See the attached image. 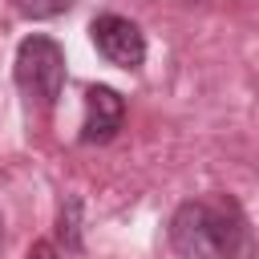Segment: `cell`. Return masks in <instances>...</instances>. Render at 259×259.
I'll list each match as a JSON object with an SVG mask.
<instances>
[{"mask_svg": "<svg viewBox=\"0 0 259 259\" xmlns=\"http://www.w3.org/2000/svg\"><path fill=\"white\" fill-rule=\"evenodd\" d=\"M243 239V214L227 198H190L170 219V247L182 259H235Z\"/></svg>", "mask_w": 259, "mask_h": 259, "instance_id": "cell-1", "label": "cell"}, {"mask_svg": "<svg viewBox=\"0 0 259 259\" xmlns=\"http://www.w3.org/2000/svg\"><path fill=\"white\" fill-rule=\"evenodd\" d=\"M16 85L32 101L53 105L61 97V85H65V49L40 32L24 36L16 45Z\"/></svg>", "mask_w": 259, "mask_h": 259, "instance_id": "cell-2", "label": "cell"}, {"mask_svg": "<svg viewBox=\"0 0 259 259\" xmlns=\"http://www.w3.org/2000/svg\"><path fill=\"white\" fill-rule=\"evenodd\" d=\"M89 40L117 69H138L146 61V36H142V28L134 20H125V16H117V12H101L89 24Z\"/></svg>", "mask_w": 259, "mask_h": 259, "instance_id": "cell-3", "label": "cell"}, {"mask_svg": "<svg viewBox=\"0 0 259 259\" xmlns=\"http://www.w3.org/2000/svg\"><path fill=\"white\" fill-rule=\"evenodd\" d=\"M125 117V101L117 89L109 85H89L85 89V121H81V142L85 146H101L121 130Z\"/></svg>", "mask_w": 259, "mask_h": 259, "instance_id": "cell-4", "label": "cell"}, {"mask_svg": "<svg viewBox=\"0 0 259 259\" xmlns=\"http://www.w3.org/2000/svg\"><path fill=\"white\" fill-rule=\"evenodd\" d=\"M16 8L28 16V20H49V16H61L73 8V0H16Z\"/></svg>", "mask_w": 259, "mask_h": 259, "instance_id": "cell-5", "label": "cell"}, {"mask_svg": "<svg viewBox=\"0 0 259 259\" xmlns=\"http://www.w3.org/2000/svg\"><path fill=\"white\" fill-rule=\"evenodd\" d=\"M77 214H81V202L73 198V202H69V210H61V239H65L69 247H77V243H81V227H77Z\"/></svg>", "mask_w": 259, "mask_h": 259, "instance_id": "cell-6", "label": "cell"}, {"mask_svg": "<svg viewBox=\"0 0 259 259\" xmlns=\"http://www.w3.org/2000/svg\"><path fill=\"white\" fill-rule=\"evenodd\" d=\"M28 259H65V255H61L53 243H36V247L28 251Z\"/></svg>", "mask_w": 259, "mask_h": 259, "instance_id": "cell-7", "label": "cell"}, {"mask_svg": "<svg viewBox=\"0 0 259 259\" xmlns=\"http://www.w3.org/2000/svg\"><path fill=\"white\" fill-rule=\"evenodd\" d=\"M186 4H194V0H186Z\"/></svg>", "mask_w": 259, "mask_h": 259, "instance_id": "cell-8", "label": "cell"}]
</instances>
